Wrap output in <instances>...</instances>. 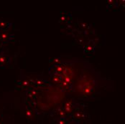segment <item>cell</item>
Returning <instances> with one entry per match:
<instances>
[{
  "mask_svg": "<svg viewBox=\"0 0 125 124\" xmlns=\"http://www.w3.org/2000/svg\"><path fill=\"white\" fill-rule=\"evenodd\" d=\"M11 62V58L7 55V52L3 50L1 53H0V69H3L7 67L10 65Z\"/></svg>",
  "mask_w": 125,
  "mask_h": 124,
  "instance_id": "obj_1",
  "label": "cell"
},
{
  "mask_svg": "<svg viewBox=\"0 0 125 124\" xmlns=\"http://www.w3.org/2000/svg\"><path fill=\"white\" fill-rule=\"evenodd\" d=\"M14 38V35L9 31H1L0 32V42L3 44L8 43Z\"/></svg>",
  "mask_w": 125,
  "mask_h": 124,
  "instance_id": "obj_2",
  "label": "cell"
},
{
  "mask_svg": "<svg viewBox=\"0 0 125 124\" xmlns=\"http://www.w3.org/2000/svg\"><path fill=\"white\" fill-rule=\"evenodd\" d=\"M12 26V23L4 21V20H0V29L1 31H8V29Z\"/></svg>",
  "mask_w": 125,
  "mask_h": 124,
  "instance_id": "obj_3",
  "label": "cell"
},
{
  "mask_svg": "<svg viewBox=\"0 0 125 124\" xmlns=\"http://www.w3.org/2000/svg\"><path fill=\"white\" fill-rule=\"evenodd\" d=\"M26 94L29 99L33 100L36 98V96L38 95V91H37V90H35L34 88H30L27 90Z\"/></svg>",
  "mask_w": 125,
  "mask_h": 124,
  "instance_id": "obj_4",
  "label": "cell"
},
{
  "mask_svg": "<svg viewBox=\"0 0 125 124\" xmlns=\"http://www.w3.org/2000/svg\"><path fill=\"white\" fill-rule=\"evenodd\" d=\"M31 84H32V80H30V79H25V80H22L20 83H18V85L20 86V87H22V88L28 87Z\"/></svg>",
  "mask_w": 125,
  "mask_h": 124,
  "instance_id": "obj_5",
  "label": "cell"
},
{
  "mask_svg": "<svg viewBox=\"0 0 125 124\" xmlns=\"http://www.w3.org/2000/svg\"><path fill=\"white\" fill-rule=\"evenodd\" d=\"M73 108V105L72 104V103L71 101H68L65 103V106H64V110L65 113H71L72 110Z\"/></svg>",
  "mask_w": 125,
  "mask_h": 124,
  "instance_id": "obj_6",
  "label": "cell"
},
{
  "mask_svg": "<svg viewBox=\"0 0 125 124\" xmlns=\"http://www.w3.org/2000/svg\"><path fill=\"white\" fill-rule=\"evenodd\" d=\"M33 84L35 85L36 86L38 87H41V86H44L46 84V81L41 79V78H37L36 80H35L33 81Z\"/></svg>",
  "mask_w": 125,
  "mask_h": 124,
  "instance_id": "obj_7",
  "label": "cell"
},
{
  "mask_svg": "<svg viewBox=\"0 0 125 124\" xmlns=\"http://www.w3.org/2000/svg\"><path fill=\"white\" fill-rule=\"evenodd\" d=\"M106 4H107V7H109V8L115 7L118 4V1H116V0H108V1H106Z\"/></svg>",
  "mask_w": 125,
  "mask_h": 124,
  "instance_id": "obj_8",
  "label": "cell"
},
{
  "mask_svg": "<svg viewBox=\"0 0 125 124\" xmlns=\"http://www.w3.org/2000/svg\"><path fill=\"white\" fill-rule=\"evenodd\" d=\"M94 50V47L92 45H90V44L87 45L85 47V48H84V52H87V53L92 52Z\"/></svg>",
  "mask_w": 125,
  "mask_h": 124,
  "instance_id": "obj_9",
  "label": "cell"
},
{
  "mask_svg": "<svg viewBox=\"0 0 125 124\" xmlns=\"http://www.w3.org/2000/svg\"><path fill=\"white\" fill-rule=\"evenodd\" d=\"M119 2H120V3H118V4H120L123 7H125V0H122V1H119Z\"/></svg>",
  "mask_w": 125,
  "mask_h": 124,
  "instance_id": "obj_10",
  "label": "cell"
},
{
  "mask_svg": "<svg viewBox=\"0 0 125 124\" xmlns=\"http://www.w3.org/2000/svg\"><path fill=\"white\" fill-rule=\"evenodd\" d=\"M4 50V48H3V45L0 42V53H1Z\"/></svg>",
  "mask_w": 125,
  "mask_h": 124,
  "instance_id": "obj_11",
  "label": "cell"
},
{
  "mask_svg": "<svg viewBox=\"0 0 125 124\" xmlns=\"http://www.w3.org/2000/svg\"><path fill=\"white\" fill-rule=\"evenodd\" d=\"M1 32V29H0V32Z\"/></svg>",
  "mask_w": 125,
  "mask_h": 124,
  "instance_id": "obj_12",
  "label": "cell"
}]
</instances>
